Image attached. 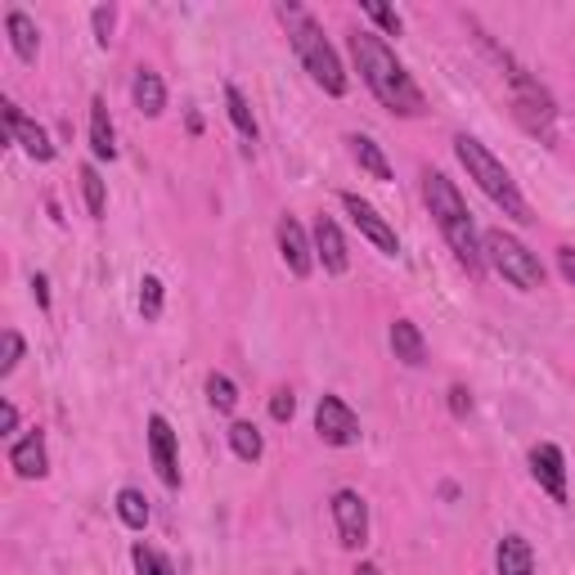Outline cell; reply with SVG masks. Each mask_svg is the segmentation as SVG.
<instances>
[{
    "label": "cell",
    "mask_w": 575,
    "mask_h": 575,
    "mask_svg": "<svg viewBox=\"0 0 575 575\" xmlns=\"http://www.w3.org/2000/svg\"><path fill=\"white\" fill-rule=\"evenodd\" d=\"M32 297L40 310H50V279L46 274H32Z\"/></svg>",
    "instance_id": "33"
},
{
    "label": "cell",
    "mask_w": 575,
    "mask_h": 575,
    "mask_svg": "<svg viewBox=\"0 0 575 575\" xmlns=\"http://www.w3.org/2000/svg\"><path fill=\"white\" fill-rule=\"evenodd\" d=\"M208 400H212L216 414H234V409H238V387H234V378L212 374V378H208Z\"/></svg>",
    "instance_id": "24"
},
{
    "label": "cell",
    "mask_w": 575,
    "mask_h": 575,
    "mask_svg": "<svg viewBox=\"0 0 575 575\" xmlns=\"http://www.w3.org/2000/svg\"><path fill=\"white\" fill-rule=\"evenodd\" d=\"M368 19H374L378 27H383V36H400L404 32V19L391 10V5H383V0H364V5H360Z\"/></svg>",
    "instance_id": "27"
},
{
    "label": "cell",
    "mask_w": 575,
    "mask_h": 575,
    "mask_svg": "<svg viewBox=\"0 0 575 575\" xmlns=\"http://www.w3.org/2000/svg\"><path fill=\"white\" fill-rule=\"evenodd\" d=\"M81 193H86L91 216L99 221V216H104V208H108V193H104V176H99L95 167H81Z\"/></svg>",
    "instance_id": "25"
},
{
    "label": "cell",
    "mask_w": 575,
    "mask_h": 575,
    "mask_svg": "<svg viewBox=\"0 0 575 575\" xmlns=\"http://www.w3.org/2000/svg\"><path fill=\"white\" fill-rule=\"evenodd\" d=\"M391 351H396V360L409 364V368L427 364V342H423V333H419L414 319H396V324H391Z\"/></svg>",
    "instance_id": "15"
},
{
    "label": "cell",
    "mask_w": 575,
    "mask_h": 575,
    "mask_svg": "<svg viewBox=\"0 0 575 575\" xmlns=\"http://www.w3.org/2000/svg\"><path fill=\"white\" fill-rule=\"evenodd\" d=\"M10 468L23 477V481H40L50 472V455H46V436L40 432H27L23 441L10 445Z\"/></svg>",
    "instance_id": "14"
},
{
    "label": "cell",
    "mask_w": 575,
    "mask_h": 575,
    "mask_svg": "<svg viewBox=\"0 0 575 575\" xmlns=\"http://www.w3.org/2000/svg\"><path fill=\"white\" fill-rule=\"evenodd\" d=\"M449 409H455V414L463 419V414H468V409H472V396H468L463 387H449Z\"/></svg>",
    "instance_id": "34"
},
{
    "label": "cell",
    "mask_w": 575,
    "mask_h": 575,
    "mask_svg": "<svg viewBox=\"0 0 575 575\" xmlns=\"http://www.w3.org/2000/svg\"><path fill=\"white\" fill-rule=\"evenodd\" d=\"M131 99H136V108L144 113V117H157L162 108H167V86H162V77L153 72V68H136V81H131Z\"/></svg>",
    "instance_id": "16"
},
{
    "label": "cell",
    "mask_w": 575,
    "mask_h": 575,
    "mask_svg": "<svg viewBox=\"0 0 575 575\" xmlns=\"http://www.w3.org/2000/svg\"><path fill=\"white\" fill-rule=\"evenodd\" d=\"M274 238H279V257H283L288 274H293V279H306V274L315 270V243H310L306 225H302L297 216L283 212L279 225H274Z\"/></svg>",
    "instance_id": "10"
},
{
    "label": "cell",
    "mask_w": 575,
    "mask_h": 575,
    "mask_svg": "<svg viewBox=\"0 0 575 575\" xmlns=\"http://www.w3.org/2000/svg\"><path fill=\"white\" fill-rule=\"evenodd\" d=\"M5 32H10L14 55H19L23 63H36V55H40V32H36V23H32L23 10H10V14H5Z\"/></svg>",
    "instance_id": "18"
},
{
    "label": "cell",
    "mask_w": 575,
    "mask_h": 575,
    "mask_svg": "<svg viewBox=\"0 0 575 575\" xmlns=\"http://www.w3.org/2000/svg\"><path fill=\"white\" fill-rule=\"evenodd\" d=\"M558 270L566 274V283H575V248H558Z\"/></svg>",
    "instance_id": "35"
},
{
    "label": "cell",
    "mask_w": 575,
    "mask_h": 575,
    "mask_svg": "<svg viewBox=\"0 0 575 575\" xmlns=\"http://www.w3.org/2000/svg\"><path fill=\"white\" fill-rule=\"evenodd\" d=\"M328 513H333V526H338L342 549H364V544H368V504H364L360 490H333Z\"/></svg>",
    "instance_id": "8"
},
{
    "label": "cell",
    "mask_w": 575,
    "mask_h": 575,
    "mask_svg": "<svg viewBox=\"0 0 575 575\" xmlns=\"http://www.w3.org/2000/svg\"><path fill=\"white\" fill-rule=\"evenodd\" d=\"M423 202H427L432 221L441 225V234H445V243H449V253H455V261H459L472 279H481L485 253H481V234H477V221H472V212H468L459 185L449 180L445 172H423Z\"/></svg>",
    "instance_id": "2"
},
{
    "label": "cell",
    "mask_w": 575,
    "mask_h": 575,
    "mask_svg": "<svg viewBox=\"0 0 575 575\" xmlns=\"http://www.w3.org/2000/svg\"><path fill=\"white\" fill-rule=\"evenodd\" d=\"M530 472H536L540 490L553 504H566V455L553 441H540L536 449H530Z\"/></svg>",
    "instance_id": "12"
},
{
    "label": "cell",
    "mask_w": 575,
    "mask_h": 575,
    "mask_svg": "<svg viewBox=\"0 0 575 575\" xmlns=\"http://www.w3.org/2000/svg\"><path fill=\"white\" fill-rule=\"evenodd\" d=\"M131 562H136V571H140V575H176V571H172V562L162 558L157 549H149V544H136V549H131Z\"/></svg>",
    "instance_id": "28"
},
{
    "label": "cell",
    "mask_w": 575,
    "mask_h": 575,
    "mask_svg": "<svg viewBox=\"0 0 575 575\" xmlns=\"http://www.w3.org/2000/svg\"><path fill=\"white\" fill-rule=\"evenodd\" d=\"M91 23H95V40L108 50V46H113V27H117V10H113V5H99V10L91 14Z\"/></svg>",
    "instance_id": "31"
},
{
    "label": "cell",
    "mask_w": 575,
    "mask_h": 575,
    "mask_svg": "<svg viewBox=\"0 0 575 575\" xmlns=\"http://www.w3.org/2000/svg\"><path fill=\"white\" fill-rule=\"evenodd\" d=\"M0 113H5V131H10V140L32 157V162H55V144H50V131L40 127L36 117H27L14 99H5L0 104Z\"/></svg>",
    "instance_id": "9"
},
{
    "label": "cell",
    "mask_w": 575,
    "mask_h": 575,
    "mask_svg": "<svg viewBox=\"0 0 575 575\" xmlns=\"http://www.w3.org/2000/svg\"><path fill=\"white\" fill-rule=\"evenodd\" d=\"M117 517H121V526H131V530H144L149 526V500L140 495L136 485H127V490H117Z\"/></svg>",
    "instance_id": "23"
},
{
    "label": "cell",
    "mask_w": 575,
    "mask_h": 575,
    "mask_svg": "<svg viewBox=\"0 0 575 575\" xmlns=\"http://www.w3.org/2000/svg\"><path fill=\"white\" fill-rule=\"evenodd\" d=\"M162 297H167L162 279H157V274H144V279H140V315H144V319H157V315H162Z\"/></svg>",
    "instance_id": "26"
},
{
    "label": "cell",
    "mask_w": 575,
    "mask_h": 575,
    "mask_svg": "<svg viewBox=\"0 0 575 575\" xmlns=\"http://www.w3.org/2000/svg\"><path fill=\"white\" fill-rule=\"evenodd\" d=\"M455 153H459V162H463L468 180H477V189H481L490 202H495L504 216H513L517 225H530V221H536V216H530V208H526L521 189H517V180L508 176V167H504V162L490 153L477 136H455Z\"/></svg>",
    "instance_id": "4"
},
{
    "label": "cell",
    "mask_w": 575,
    "mask_h": 575,
    "mask_svg": "<svg viewBox=\"0 0 575 575\" xmlns=\"http://www.w3.org/2000/svg\"><path fill=\"white\" fill-rule=\"evenodd\" d=\"M225 113H230V121H234V131H238L243 140H253V144H257L261 127H257V117H253L248 95H243L238 86H225Z\"/></svg>",
    "instance_id": "21"
},
{
    "label": "cell",
    "mask_w": 575,
    "mask_h": 575,
    "mask_svg": "<svg viewBox=\"0 0 575 575\" xmlns=\"http://www.w3.org/2000/svg\"><path fill=\"white\" fill-rule=\"evenodd\" d=\"M19 360H23V338L14 328H5V338H0V378H10L19 368Z\"/></svg>",
    "instance_id": "29"
},
{
    "label": "cell",
    "mask_w": 575,
    "mask_h": 575,
    "mask_svg": "<svg viewBox=\"0 0 575 575\" xmlns=\"http://www.w3.org/2000/svg\"><path fill=\"white\" fill-rule=\"evenodd\" d=\"M310 243H315V261H319L328 274H347V270H351L347 238H342V230H338V221H333V216H319V221H315Z\"/></svg>",
    "instance_id": "13"
},
{
    "label": "cell",
    "mask_w": 575,
    "mask_h": 575,
    "mask_svg": "<svg viewBox=\"0 0 575 575\" xmlns=\"http://www.w3.org/2000/svg\"><path fill=\"white\" fill-rule=\"evenodd\" d=\"M91 149L95 157H117V136H113V117H108V104L104 99H91Z\"/></svg>",
    "instance_id": "20"
},
{
    "label": "cell",
    "mask_w": 575,
    "mask_h": 575,
    "mask_svg": "<svg viewBox=\"0 0 575 575\" xmlns=\"http://www.w3.org/2000/svg\"><path fill=\"white\" fill-rule=\"evenodd\" d=\"M355 575H383V571H378L374 562H360V566H355Z\"/></svg>",
    "instance_id": "36"
},
{
    "label": "cell",
    "mask_w": 575,
    "mask_h": 575,
    "mask_svg": "<svg viewBox=\"0 0 575 575\" xmlns=\"http://www.w3.org/2000/svg\"><path fill=\"white\" fill-rule=\"evenodd\" d=\"M342 212L351 216V225H355L368 243H374V248H378L383 257H396V253H400V238H396L391 221H387L368 198H360V193H342Z\"/></svg>",
    "instance_id": "6"
},
{
    "label": "cell",
    "mask_w": 575,
    "mask_h": 575,
    "mask_svg": "<svg viewBox=\"0 0 575 575\" xmlns=\"http://www.w3.org/2000/svg\"><path fill=\"white\" fill-rule=\"evenodd\" d=\"M293 414H297V396L288 391V387H279V391L270 396V419H274V423H293Z\"/></svg>",
    "instance_id": "30"
},
{
    "label": "cell",
    "mask_w": 575,
    "mask_h": 575,
    "mask_svg": "<svg viewBox=\"0 0 575 575\" xmlns=\"http://www.w3.org/2000/svg\"><path fill=\"white\" fill-rule=\"evenodd\" d=\"M351 59L360 68V81L378 95L383 108H391L396 117H423L427 113L419 81L409 77V68L383 40V32H351Z\"/></svg>",
    "instance_id": "1"
},
{
    "label": "cell",
    "mask_w": 575,
    "mask_h": 575,
    "mask_svg": "<svg viewBox=\"0 0 575 575\" xmlns=\"http://www.w3.org/2000/svg\"><path fill=\"white\" fill-rule=\"evenodd\" d=\"M481 253H485L490 266H495V274H500L504 283L521 288V293H536V288H544V266H540V257L530 253L517 234H508V230H485V234H481Z\"/></svg>",
    "instance_id": "5"
},
{
    "label": "cell",
    "mask_w": 575,
    "mask_h": 575,
    "mask_svg": "<svg viewBox=\"0 0 575 575\" xmlns=\"http://www.w3.org/2000/svg\"><path fill=\"white\" fill-rule=\"evenodd\" d=\"M19 432V409L14 400H0V436H14Z\"/></svg>",
    "instance_id": "32"
},
{
    "label": "cell",
    "mask_w": 575,
    "mask_h": 575,
    "mask_svg": "<svg viewBox=\"0 0 575 575\" xmlns=\"http://www.w3.org/2000/svg\"><path fill=\"white\" fill-rule=\"evenodd\" d=\"M347 144H351V157H355V167L360 172H368L374 180H391V162H387V153H383V144L378 140H368V136H347Z\"/></svg>",
    "instance_id": "17"
},
{
    "label": "cell",
    "mask_w": 575,
    "mask_h": 575,
    "mask_svg": "<svg viewBox=\"0 0 575 575\" xmlns=\"http://www.w3.org/2000/svg\"><path fill=\"white\" fill-rule=\"evenodd\" d=\"M225 436H230V449H234V455H238L243 463H257V459L266 455V436H261L253 423H243V419H238V423H230Z\"/></svg>",
    "instance_id": "22"
},
{
    "label": "cell",
    "mask_w": 575,
    "mask_h": 575,
    "mask_svg": "<svg viewBox=\"0 0 575 575\" xmlns=\"http://www.w3.org/2000/svg\"><path fill=\"white\" fill-rule=\"evenodd\" d=\"M315 432H319L324 445L347 449V445L360 441V419H355V409L342 396H319V404H315Z\"/></svg>",
    "instance_id": "7"
},
{
    "label": "cell",
    "mask_w": 575,
    "mask_h": 575,
    "mask_svg": "<svg viewBox=\"0 0 575 575\" xmlns=\"http://www.w3.org/2000/svg\"><path fill=\"white\" fill-rule=\"evenodd\" d=\"M495 566L500 575H536V553L521 536H504L500 549H495Z\"/></svg>",
    "instance_id": "19"
},
{
    "label": "cell",
    "mask_w": 575,
    "mask_h": 575,
    "mask_svg": "<svg viewBox=\"0 0 575 575\" xmlns=\"http://www.w3.org/2000/svg\"><path fill=\"white\" fill-rule=\"evenodd\" d=\"M149 459H153V468H157L162 485H167V490H180V455H176V432H172V423L162 419V414H153V419H149Z\"/></svg>",
    "instance_id": "11"
},
{
    "label": "cell",
    "mask_w": 575,
    "mask_h": 575,
    "mask_svg": "<svg viewBox=\"0 0 575 575\" xmlns=\"http://www.w3.org/2000/svg\"><path fill=\"white\" fill-rule=\"evenodd\" d=\"M274 14H279V23H283L288 40H293V50H297L302 68L310 72V81H315L324 95L342 99L351 81H347V68H342V59H338V50H333V40L324 36L319 19H315L306 5H297V0H279Z\"/></svg>",
    "instance_id": "3"
}]
</instances>
